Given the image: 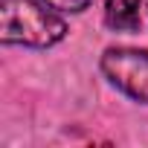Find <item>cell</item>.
I'll use <instances>...</instances> for the list:
<instances>
[{
    "mask_svg": "<svg viewBox=\"0 0 148 148\" xmlns=\"http://www.w3.org/2000/svg\"><path fill=\"white\" fill-rule=\"evenodd\" d=\"M67 35V23L35 0L0 3V41L21 47H52Z\"/></svg>",
    "mask_w": 148,
    "mask_h": 148,
    "instance_id": "cell-1",
    "label": "cell"
},
{
    "mask_svg": "<svg viewBox=\"0 0 148 148\" xmlns=\"http://www.w3.org/2000/svg\"><path fill=\"white\" fill-rule=\"evenodd\" d=\"M102 73L125 96L148 102V49L113 47L102 55Z\"/></svg>",
    "mask_w": 148,
    "mask_h": 148,
    "instance_id": "cell-2",
    "label": "cell"
},
{
    "mask_svg": "<svg viewBox=\"0 0 148 148\" xmlns=\"http://www.w3.org/2000/svg\"><path fill=\"white\" fill-rule=\"evenodd\" d=\"M139 3L142 0H108L105 3L108 26H113L119 32H134L139 26Z\"/></svg>",
    "mask_w": 148,
    "mask_h": 148,
    "instance_id": "cell-3",
    "label": "cell"
},
{
    "mask_svg": "<svg viewBox=\"0 0 148 148\" xmlns=\"http://www.w3.org/2000/svg\"><path fill=\"white\" fill-rule=\"evenodd\" d=\"M49 9H58V12H82L90 6V0H44Z\"/></svg>",
    "mask_w": 148,
    "mask_h": 148,
    "instance_id": "cell-4",
    "label": "cell"
}]
</instances>
